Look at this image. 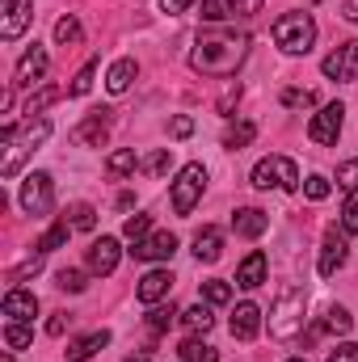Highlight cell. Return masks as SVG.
I'll use <instances>...</instances> for the list:
<instances>
[{
  "label": "cell",
  "instance_id": "obj_47",
  "mask_svg": "<svg viewBox=\"0 0 358 362\" xmlns=\"http://www.w3.org/2000/svg\"><path fill=\"white\" fill-rule=\"evenodd\" d=\"M329 362H358V346L354 341H342V346L329 354Z\"/></svg>",
  "mask_w": 358,
  "mask_h": 362
},
{
  "label": "cell",
  "instance_id": "obj_22",
  "mask_svg": "<svg viewBox=\"0 0 358 362\" xmlns=\"http://www.w3.org/2000/svg\"><path fill=\"white\" fill-rule=\"evenodd\" d=\"M110 346V329H97V333H89V337H76L72 346H68V358L72 362H89L93 354H101Z\"/></svg>",
  "mask_w": 358,
  "mask_h": 362
},
{
  "label": "cell",
  "instance_id": "obj_43",
  "mask_svg": "<svg viewBox=\"0 0 358 362\" xmlns=\"http://www.w3.org/2000/svg\"><path fill=\"white\" fill-rule=\"evenodd\" d=\"M55 286H59V291H72V295H76V291H85L89 282H85V274H81V270H59V274H55Z\"/></svg>",
  "mask_w": 358,
  "mask_h": 362
},
{
  "label": "cell",
  "instance_id": "obj_27",
  "mask_svg": "<svg viewBox=\"0 0 358 362\" xmlns=\"http://www.w3.org/2000/svg\"><path fill=\"white\" fill-rule=\"evenodd\" d=\"M30 341H34V329H30L25 320H8V325H4V346H8V350H25Z\"/></svg>",
  "mask_w": 358,
  "mask_h": 362
},
{
  "label": "cell",
  "instance_id": "obj_37",
  "mask_svg": "<svg viewBox=\"0 0 358 362\" xmlns=\"http://www.w3.org/2000/svg\"><path fill=\"white\" fill-rule=\"evenodd\" d=\"M68 219H72L76 232H93V228H97V211H93L89 202H76V206L68 211Z\"/></svg>",
  "mask_w": 358,
  "mask_h": 362
},
{
  "label": "cell",
  "instance_id": "obj_15",
  "mask_svg": "<svg viewBox=\"0 0 358 362\" xmlns=\"http://www.w3.org/2000/svg\"><path fill=\"white\" fill-rule=\"evenodd\" d=\"M169 286H173V274L169 270H148L139 278V286H135V295H139V303H148V308H156L165 295H169Z\"/></svg>",
  "mask_w": 358,
  "mask_h": 362
},
{
  "label": "cell",
  "instance_id": "obj_33",
  "mask_svg": "<svg viewBox=\"0 0 358 362\" xmlns=\"http://www.w3.org/2000/svg\"><path fill=\"white\" fill-rule=\"evenodd\" d=\"M173 320H181V312L173 308V303H169V308H165V303H156V308L148 312V329H152V333H165Z\"/></svg>",
  "mask_w": 358,
  "mask_h": 362
},
{
  "label": "cell",
  "instance_id": "obj_53",
  "mask_svg": "<svg viewBox=\"0 0 358 362\" xmlns=\"http://www.w3.org/2000/svg\"><path fill=\"white\" fill-rule=\"evenodd\" d=\"M0 362H13V354H4V358H0Z\"/></svg>",
  "mask_w": 358,
  "mask_h": 362
},
{
  "label": "cell",
  "instance_id": "obj_16",
  "mask_svg": "<svg viewBox=\"0 0 358 362\" xmlns=\"http://www.w3.org/2000/svg\"><path fill=\"white\" fill-rule=\"evenodd\" d=\"M253 13H262V0H207V8H202V17H211V21L253 17Z\"/></svg>",
  "mask_w": 358,
  "mask_h": 362
},
{
  "label": "cell",
  "instance_id": "obj_34",
  "mask_svg": "<svg viewBox=\"0 0 358 362\" xmlns=\"http://www.w3.org/2000/svg\"><path fill=\"white\" fill-rule=\"evenodd\" d=\"M64 97V89H55V85H47V89H38V93H30V101H25V114L34 118V114H42L51 101H59Z\"/></svg>",
  "mask_w": 358,
  "mask_h": 362
},
{
  "label": "cell",
  "instance_id": "obj_20",
  "mask_svg": "<svg viewBox=\"0 0 358 362\" xmlns=\"http://www.w3.org/2000/svg\"><path fill=\"white\" fill-rule=\"evenodd\" d=\"M266 270H270L266 253H262V249H253V253L241 262V270H236V286H245V291H258V286L266 282Z\"/></svg>",
  "mask_w": 358,
  "mask_h": 362
},
{
  "label": "cell",
  "instance_id": "obj_18",
  "mask_svg": "<svg viewBox=\"0 0 358 362\" xmlns=\"http://www.w3.org/2000/svg\"><path fill=\"white\" fill-rule=\"evenodd\" d=\"M258 333H262V308L258 303H236V312H232V337L253 341Z\"/></svg>",
  "mask_w": 358,
  "mask_h": 362
},
{
  "label": "cell",
  "instance_id": "obj_25",
  "mask_svg": "<svg viewBox=\"0 0 358 362\" xmlns=\"http://www.w3.org/2000/svg\"><path fill=\"white\" fill-rule=\"evenodd\" d=\"M181 325L198 337V333H211L215 316H211V308H207V303H194V308H185V312H181Z\"/></svg>",
  "mask_w": 358,
  "mask_h": 362
},
{
  "label": "cell",
  "instance_id": "obj_44",
  "mask_svg": "<svg viewBox=\"0 0 358 362\" xmlns=\"http://www.w3.org/2000/svg\"><path fill=\"white\" fill-rule=\"evenodd\" d=\"M169 160H173V152H169V148H161V152L144 156V160H139V169H144V173H165V169H169Z\"/></svg>",
  "mask_w": 358,
  "mask_h": 362
},
{
  "label": "cell",
  "instance_id": "obj_26",
  "mask_svg": "<svg viewBox=\"0 0 358 362\" xmlns=\"http://www.w3.org/2000/svg\"><path fill=\"white\" fill-rule=\"evenodd\" d=\"M68 232H72V219H68V215H64V219H55V223H51V232H47L42 240H38V253L64 249V245H68Z\"/></svg>",
  "mask_w": 358,
  "mask_h": 362
},
{
  "label": "cell",
  "instance_id": "obj_3",
  "mask_svg": "<svg viewBox=\"0 0 358 362\" xmlns=\"http://www.w3.org/2000/svg\"><path fill=\"white\" fill-rule=\"evenodd\" d=\"M47 135H51V122L47 118H30L21 131H17V122H8L4 131H0V144H4V177H13L17 173V165H21V156L25 152H34L38 144H47Z\"/></svg>",
  "mask_w": 358,
  "mask_h": 362
},
{
  "label": "cell",
  "instance_id": "obj_14",
  "mask_svg": "<svg viewBox=\"0 0 358 362\" xmlns=\"http://www.w3.org/2000/svg\"><path fill=\"white\" fill-rule=\"evenodd\" d=\"M131 253H135L139 262H169V257L178 253V236H173V232H152V236H144Z\"/></svg>",
  "mask_w": 358,
  "mask_h": 362
},
{
  "label": "cell",
  "instance_id": "obj_12",
  "mask_svg": "<svg viewBox=\"0 0 358 362\" xmlns=\"http://www.w3.org/2000/svg\"><path fill=\"white\" fill-rule=\"evenodd\" d=\"M110 139V110H93L89 118L72 131V144L76 148H101Z\"/></svg>",
  "mask_w": 358,
  "mask_h": 362
},
{
  "label": "cell",
  "instance_id": "obj_6",
  "mask_svg": "<svg viewBox=\"0 0 358 362\" xmlns=\"http://www.w3.org/2000/svg\"><path fill=\"white\" fill-rule=\"evenodd\" d=\"M202 189H207V169L202 165H185L173 181V211L178 215H190L194 211V202L202 198Z\"/></svg>",
  "mask_w": 358,
  "mask_h": 362
},
{
  "label": "cell",
  "instance_id": "obj_50",
  "mask_svg": "<svg viewBox=\"0 0 358 362\" xmlns=\"http://www.w3.org/2000/svg\"><path fill=\"white\" fill-rule=\"evenodd\" d=\"M64 329H68V316H64V312L47 320V333H51V337H64Z\"/></svg>",
  "mask_w": 358,
  "mask_h": 362
},
{
  "label": "cell",
  "instance_id": "obj_45",
  "mask_svg": "<svg viewBox=\"0 0 358 362\" xmlns=\"http://www.w3.org/2000/svg\"><path fill=\"white\" fill-rule=\"evenodd\" d=\"M337 185L342 189H358V156L346 160V165H337Z\"/></svg>",
  "mask_w": 358,
  "mask_h": 362
},
{
  "label": "cell",
  "instance_id": "obj_23",
  "mask_svg": "<svg viewBox=\"0 0 358 362\" xmlns=\"http://www.w3.org/2000/svg\"><path fill=\"white\" fill-rule=\"evenodd\" d=\"M219 253H224V232L207 223V228L194 236V257H198V262H219Z\"/></svg>",
  "mask_w": 358,
  "mask_h": 362
},
{
  "label": "cell",
  "instance_id": "obj_1",
  "mask_svg": "<svg viewBox=\"0 0 358 362\" xmlns=\"http://www.w3.org/2000/svg\"><path fill=\"white\" fill-rule=\"evenodd\" d=\"M249 55V34L236 30H202L190 51V68L202 76H232Z\"/></svg>",
  "mask_w": 358,
  "mask_h": 362
},
{
  "label": "cell",
  "instance_id": "obj_9",
  "mask_svg": "<svg viewBox=\"0 0 358 362\" xmlns=\"http://www.w3.org/2000/svg\"><path fill=\"white\" fill-rule=\"evenodd\" d=\"M342 118H346V105H342V101H329V105L308 122V139L321 144V148L337 144V135H342Z\"/></svg>",
  "mask_w": 358,
  "mask_h": 362
},
{
  "label": "cell",
  "instance_id": "obj_17",
  "mask_svg": "<svg viewBox=\"0 0 358 362\" xmlns=\"http://www.w3.org/2000/svg\"><path fill=\"white\" fill-rule=\"evenodd\" d=\"M89 270L101 274V278L118 270V240H114V236H101V240L89 245Z\"/></svg>",
  "mask_w": 358,
  "mask_h": 362
},
{
  "label": "cell",
  "instance_id": "obj_39",
  "mask_svg": "<svg viewBox=\"0 0 358 362\" xmlns=\"http://www.w3.org/2000/svg\"><path fill=\"white\" fill-rule=\"evenodd\" d=\"M93 76H97V59H89V64L76 72V81L68 85V97H85V93L93 89Z\"/></svg>",
  "mask_w": 358,
  "mask_h": 362
},
{
  "label": "cell",
  "instance_id": "obj_48",
  "mask_svg": "<svg viewBox=\"0 0 358 362\" xmlns=\"http://www.w3.org/2000/svg\"><path fill=\"white\" fill-rule=\"evenodd\" d=\"M42 270V253H34V257H30V262H25V266H17V270L8 274V278H13V282H21V278H25V274H38Z\"/></svg>",
  "mask_w": 358,
  "mask_h": 362
},
{
  "label": "cell",
  "instance_id": "obj_41",
  "mask_svg": "<svg viewBox=\"0 0 358 362\" xmlns=\"http://www.w3.org/2000/svg\"><path fill=\"white\" fill-rule=\"evenodd\" d=\"M161 8H165L169 17H190V13L207 8V0H161Z\"/></svg>",
  "mask_w": 358,
  "mask_h": 362
},
{
  "label": "cell",
  "instance_id": "obj_40",
  "mask_svg": "<svg viewBox=\"0 0 358 362\" xmlns=\"http://www.w3.org/2000/svg\"><path fill=\"white\" fill-rule=\"evenodd\" d=\"M282 105L287 110H308V105H316V93L312 89H282Z\"/></svg>",
  "mask_w": 358,
  "mask_h": 362
},
{
  "label": "cell",
  "instance_id": "obj_21",
  "mask_svg": "<svg viewBox=\"0 0 358 362\" xmlns=\"http://www.w3.org/2000/svg\"><path fill=\"white\" fill-rule=\"evenodd\" d=\"M4 316H8V320H34V316H38V299H34V291L13 286V291L4 295Z\"/></svg>",
  "mask_w": 358,
  "mask_h": 362
},
{
  "label": "cell",
  "instance_id": "obj_28",
  "mask_svg": "<svg viewBox=\"0 0 358 362\" xmlns=\"http://www.w3.org/2000/svg\"><path fill=\"white\" fill-rule=\"evenodd\" d=\"M181 362H219V354H215V346L190 337V341H181Z\"/></svg>",
  "mask_w": 358,
  "mask_h": 362
},
{
  "label": "cell",
  "instance_id": "obj_2",
  "mask_svg": "<svg viewBox=\"0 0 358 362\" xmlns=\"http://www.w3.org/2000/svg\"><path fill=\"white\" fill-rule=\"evenodd\" d=\"M304 312H308V295L304 286H282L274 308H270V337L274 341H291L304 333Z\"/></svg>",
  "mask_w": 358,
  "mask_h": 362
},
{
  "label": "cell",
  "instance_id": "obj_31",
  "mask_svg": "<svg viewBox=\"0 0 358 362\" xmlns=\"http://www.w3.org/2000/svg\"><path fill=\"white\" fill-rule=\"evenodd\" d=\"M350 329H354V320H350V312H346V308H329V312H325V320H321V333H342V337H346Z\"/></svg>",
  "mask_w": 358,
  "mask_h": 362
},
{
  "label": "cell",
  "instance_id": "obj_4",
  "mask_svg": "<svg viewBox=\"0 0 358 362\" xmlns=\"http://www.w3.org/2000/svg\"><path fill=\"white\" fill-rule=\"evenodd\" d=\"M274 42L287 51V55H308L312 42H316V21L308 13H282L274 21Z\"/></svg>",
  "mask_w": 358,
  "mask_h": 362
},
{
  "label": "cell",
  "instance_id": "obj_11",
  "mask_svg": "<svg viewBox=\"0 0 358 362\" xmlns=\"http://www.w3.org/2000/svg\"><path fill=\"white\" fill-rule=\"evenodd\" d=\"M47 64H51V59H47V51L34 42V47L17 59V68H13V89H30V85H38V81L47 76Z\"/></svg>",
  "mask_w": 358,
  "mask_h": 362
},
{
  "label": "cell",
  "instance_id": "obj_24",
  "mask_svg": "<svg viewBox=\"0 0 358 362\" xmlns=\"http://www.w3.org/2000/svg\"><path fill=\"white\" fill-rule=\"evenodd\" d=\"M135 72H139V64H135V59H118V64L110 68V76H105V89L114 93V97H118V93H127V89H131V81H135Z\"/></svg>",
  "mask_w": 358,
  "mask_h": 362
},
{
  "label": "cell",
  "instance_id": "obj_46",
  "mask_svg": "<svg viewBox=\"0 0 358 362\" xmlns=\"http://www.w3.org/2000/svg\"><path fill=\"white\" fill-rule=\"evenodd\" d=\"M169 135H173V139H190V135H194V118H190V114H178V118L169 122Z\"/></svg>",
  "mask_w": 358,
  "mask_h": 362
},
{
  "label": "cell",
  "instance_id": "obj_35",
  "mask_svg": "<svg viewBox=\"0 0 358 362\" xmlns=\"http://www.w3.org/2000/svg\"><path fill=\"white\" fill-rule=\"evenodd\" d=\"M342 232L346 236H358V189H350L346 202H342Z\"/></svg>",
  "mask_w": 358,
  "mask_h": 362
},
{
  "label": "cell",
  "instance_id": "obj_38",
  "mask_svg": "<svg viewBox=\"0 0 358 362\" xmlns=\"http://www.w3.org/2000/svg\"><path fill=\"white\" fill-rule=\"evenodd\" d=\"M148 232H152V219H148V215H131V219L122 223V236H127L131 245H139Z\"/></svg>",
  "mask_w": 358,
  "mask_h": 362
},
{
  "label": "cell",
  "instance_id": "obj_36",
  "mask_svg": "<svg viewBox=\"0 0 358 362\" xmlns=\"http://www.w3.org/2000/svg\"><path fill=\"white\" fill-rule=\"evenodd\" d=\"M202 299H207L211 308H219V303L232 299V286H228L224 278H211V282H202Z\"/></svg>",
  "mask_w": 358,
  "mask_h": 362
},
{
  "label": "cell",
  "instance_id": "obj_42",
  "mask_svg": "<svg viewBox=\"0 0 358 362\" xmlns=\"http://www.w3.org/2000/svg\"><path fill=\"white\" fill-rule=\"evenodd\" d=\"M329 189H333V185H329V177H321V173H312V177L304 181V194H308L312 202H325V198H329Z\"/></svg>",
  "mask_w": 358,
  "mask_h": 362
},
{
  "label": "cell",
  "instance_id": "obj_10",
  "mask_svg": "<svg viewBox=\"0 0 358 362\" xmlns=\"http://www.w3.org/2000/svg\"><path fill=\"white\" fill-rule=\"evenodd\" d=\"M30 17H34V0H0V38L4 42L21 38Z\"/></svg>",
  "mask_w": 358,
  "mask_h": 362
},
{
  "label": "cell",
  "instance_id": "obj_51",
  "mask_svg": "<svg viewBox=\"0 0 358 362\" xmlns=\"http://www.w3.org/2000/svg\"><path fill=\"white\" fill-rule=\"evenodd\" d=\"M342 17L346 21H358V0H342Z\"/></svg>",
  "mask_w": 358,
  "mask_h": 362
},
{
  "label": "cell",
  "instance_id": "obj_49",
  "mask_svg": "<svg viewBox=\"0 0 358 362\" xmlns=\"http://www.w3.org/2000/svg\"><path fill=\"white\" fill-rule=\"evenodd\" d=\"M236 101H241V85H232V89L224 93V97H219V105H215V110H219V114H232V105H236Z\"/></svg>",
  "mask_w": 358,
  "mask_h": 362
},
{
  "label": "cell",
  "instance_id": "obj_19",
  "mask_svg": "<svg viewBox=\"0 0 358 362\" xmlns=\"http://www.w3.org/2000/svg\"><path fill=\"white\" fill-rule=\"evenodd\" d=\"M266 228H270V215L266 211H258V206H241V211L232 215V232L245 236V240H258Z\"/></svg>",
  "mask_w": 358,
  "mask_h": 362
},
{
  "label": "cell",
  "instance_id": "obj_30",
  "mask_svg": "<svg viewBox=\"0 0 358 362\" xmlns=\"http://www.w3.org/2000/svg\"><path fill=\"white\" fill-rule=\"evenodd\" d=\"M253 139H258V127H253V122H236V127H228L224 148H236V152H241V148H249Z\"/></svg>",
  "mask_w": 358,
  "mask_h": 362
},
{
  "label": "cell",
  "instance_id": "obj_32",
  "mask_svg": "<svg viewBox=\"0 0 358 362\" xmlns=\"http://www.w3.org/2000/svg\"><path fill=\"white\" fill-rule=\"evenodd\" d=\"M105 169H110L114 177H127V173H135V169H139V156H135L131 148H122V152H114V156L105 160Z\"/></svg>",
  "mask_w": 358,
  "mask_h": 362
},
{
  "label": "cell",
  "instance_id": "obj_13",
  "mask_svg": "<svg viewBox=\"0 0 358 362\" xmlns=\"http://www.w3.org/2000/svg\"><path fill=\"white\" fill-rule=\"evenodd\" d=\"M346 266V232H337V228H329L325 232V245H321V278H333V274Z\"/></svg>",
  "mask_w": 358,
  "mask_h": 362
},
{
  "label": "cell",
  "instance_id": "obj_52",
  "mask_svg": "<svg viewBox=\"0 0 358 362\" xmlns=\"http://www.w3.org/2000/svg\"><path fill=\"white\" fill-rule=\"evenodd\" d=\"M127 362H148V350H144V354H135V358H127Z\"/></svg>",
  "mask_w": 358,
  "mask_h": 362
},
{
  "label": "cell",
  "instance_id": "obj_8",
  "mask_svg": "<svg viewBox=\"0 0 358 362\" xmlns=\"http://www.w3.org/2000/svg\"><path fill=\"white\" fill-rule=\"evenodd\" d=\"M321 72H325L329 81H354L358 76V38L337 42V47L321 59Z\"/></svg>",
  "mask_w": 358,
  "mask_h": 362
},
{
  "label": "cell",
  "instance_id": "obj_54",
  "mask_svg": "<svg viewBox=\"0 0 358 362\" xmlns=\"http://www.w3.org/2000/svg\"><path fill=\"white\" fill-rule=\"evenodd\" d=\"M287 362H304V358H287Z\"/></svg>",
  "mask_w": 358,
  "mask_h": 362
},
{
  "label": "cell",
  "instance_id": "obj_29",
  "mask_svg": "<svg viewBox=\"0 0 358 362\" xmlns=\"http://www.w3.org/2000/svg\"><path fill=\"white\" fill-rule=\"evenodd\" d=\"M81 38H85V30H81L76 17H59V21H55V42H59V47H76Z\"/></svg>",
  "mask_w": 358,
  "mask_h": 362
},
{
  "label": "cell",
  "instance_id": "obj_7",
  "mask_svg": "<svg viewBox=\"0 0 358 362\" xmlns=\"http://www.w3.org/2000/svg\"><path fill=\"white\" fill-rule=\"evenodd\" d=\"M55 206V185H51V173H30L21 181V211L25 215H47Z\"/></svg>",
  "mask_w": 358,
  "mask_h": 362
},
{
  "label": "cell",
  "instance_id": "obj_5",
  "mask_svg": "<svg viewBox=\"0 0 358 362\" xmlns=\"http://www.w3.org/2000/svg\"><path fill=\"white\" fill-rule=\"evenodd\" d=\"M253 185L258 189H299V165L295 160H287V156H266V160H258V169H253Z\"/></svg>",
  "mask_w": 358,
  "mask_h": 362
}]
</instances>
